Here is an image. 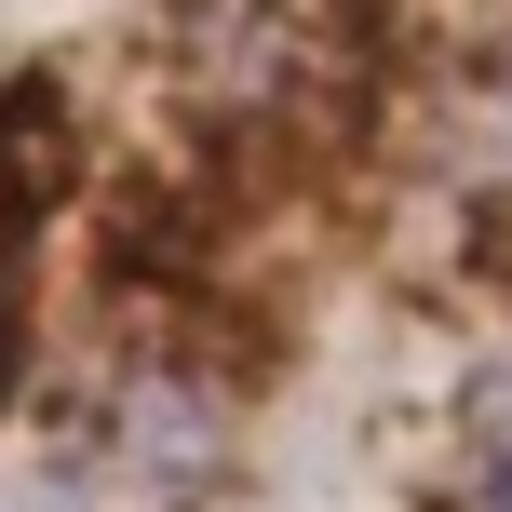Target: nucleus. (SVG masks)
Wrapping results in <instances>:
<instances>
[{
    "label": "nucleus",
    "mask_w": 512,
    "mask_h": 512,
    "mask_svg": "<svg viewBox=\"0 0 512 512\" xmlns=\"http://www.w3.org/2000/svg\"><path fill=\"white\" fill-rule=\"evenodd\" d=\"M472 499L512 512V378L486 391V418H472Z\"/></svg>",
    "instance_id": "obj_1"
}]
</instances>
